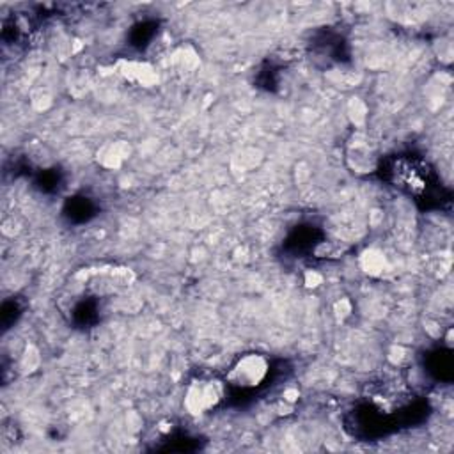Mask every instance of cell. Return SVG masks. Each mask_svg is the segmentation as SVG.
I'll return each mask as SVG.
<instances>
[{"label": "cell", "mask_w": 454, "mask_h": 454, "mask_svg": "<svg viewBox=\"0 0 454 454\" xmlns=\"http://www.w3.org/2000/svg\"><path fill=\"white\" fill-rule=\"evenodd\" d=\"M270 372V362L265 355L259 353H247L231 366V369L225 375V381L240 390L256 389L266 380Z\"/></svg>", "instance_id": "1"}, {"label": "cell", "mask_w": 454, "mask_h": 454, "mask_svg": "<svg viewBox=\"0 0 454 454\" xmlns=\"http://www.w3.org/2000/svg\"><path fill=\"white\" fill-rule=\"evenodd\" d=\"M171 62L181 73H192V71H196L197 68H199V64H201L199 55H197L190 46H181V48H178L176 52L172 53Z\"/></svg>", "instance_id": "7"}, {"label": "cell", "mask_w": 454, "mask_h": 454, "mask_svg": "<svg viewBox=\"0 0 454 454\" xmlns=\"http://www.w3.org/2000/svg\"><path fill=\"white\" fill-rule=\"evenodd\" d=\"M305 284L309 287H316L318 286V284H321V275L319 274H316V272H307V275H305Z\"/></svg>", "instance_id": "10"}, {"label": "cell", "mask_w": 454, "mask_h": 454, "mask_svg": "<svg viewBox=\"0 0 454 454\" xmlns=\"http://www.w3.org/2000/svg\"><path fill=\"white\" fill-rule=\"evenodd\" d=\"M359 265L362 272L369 277H380L389 270V261L385 258V254L378 249H372V247L360 254Z\"/></svg>", "instance_id": "5"}, {"label": "cell", "mask_w": 454, "mask_h": 454, "mask_svg": "<svg viewBox=\"0 0 454 454\" xmlns=\"http://www.w3.org/2000/svg\"><path fill=\"white\" fill-rule=\"evenodd\" d=\"M352 155H357V160L355 164H353V169L355 171H362V172H368L371 171L372 167H375V156H372V151L371 148H369L368 140L364 139V137L357 135L355 139H353V144H352Z\"/></svg>", "instance_id": "6"}, {"label": "cell", "mask_w": 454, "mask_h": 454, "mask_svg": "<svg viewBox=\"0 0 454 454\" xmlns=\"http://www.w3.org/2000/svg\"><path fill=\"white\" fill-rule=\"evenodd\" d=\"M131 146L126 140H111V142L103 144L102 148L96 153V162L102 165L103 169L108 171H115L121 169L123 164L130 158Z\"/></svg>", "instance_id": "4"}, {"label": "cell", "mask_w": 454, "mask_h": 454, "mask_svg": "<svg viewBox=\"0 0 454 454\" xmlns=\"http://www.w3.org/2000/svg\"><path fill=\"white\" fill-rule=\"evenodd\" d=\"M284 397H286L287 401H296L299 392H296V390H286V392H284Z\"/></svg>", "instance_id": "11"}, {"label": "cell", "mask_w": 454, "mask_h": 454, "mask_svg": "<svg viewBox=\"0 0 454 454\" xmlns=\"http://www.w3.org/2000/svg\"><path fill=\"white\" fill-rule=\"evenodd\" d=\"M37 366H39V353L34 346H27L21 357V368L25 372H32L34 369H37Z\"/></svg>", "instance_id": "9"}, {"label": "cell", "mask_w": 454, "mask_h": 454, "mask_svg": "<svg viewBox=\"0 0 454 454\" xmlns=\"http://www.w3.org/2000/svg\"><path fill=\"white\" fill-rule=\"evenodd\" d=\"M115 70L124 80L131 84H137L140 87H153L158 84V73L149 62L144 61H119Z\"/></svg>", "instance_id": "3"}, {"label": "cell", "mask_w": 454, "mask_h": 454, "mask_svg": "<svg viewBox=\"0 0 454 454\" xmlns=\"http://www.w3.org/2000/svg\"><path fill=\"white\" fill-rule=\"evenodd\" d=\"M348 117L357 128H362L368 121V106L360 98H352L348 103Z\"/></svg>", "instance_id": "8"}, {"label": "cell", "mask_w": 454, "mask_h": 454, "mask_svg": "<svg viewBox=\"0 0 454 454\" xmlns=\"http://www.w3.org/2000/svg\"><path fill=\"white\" fill-rule=\"evenodd\" d=\"M224 399V384L217 378H196L185 390L183 406L190 415H205Z\"/></svg>", "instance_id": "2"}]
</instances>
